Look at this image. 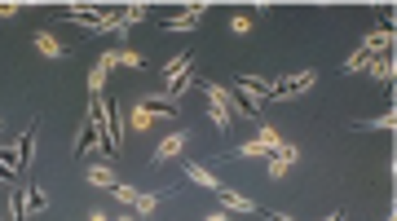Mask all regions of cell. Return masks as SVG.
Instances as JSON below:
<instances>
[{"mask_svg":"<svg viewBox=\"0 0 397 221\" xmlns=\"http://www.w3.org/2000/svg\"><path fill=\"white\" fill-rule=\"evenodd\" d=\"M318 85V71H301V76H287L282 85H274V98H301Z\"/></svg>","mask_w":397,"mask_h":221,"instance_id":"6da1fadb","label":"cell"},{"mask_svg":"<svg viewBox=\"0 0 397 221\" xmlns=\"http://www.w3.org/2000/svg\"><path fill=\"white\" fill-rule=\"evenodd\" d=\"M186 142H190V133L186 129H177V133H168L164 142H159V150H154V164H168V159H177L181 150H186Z\"/></svg>","mask_w":397,"mask_h":221,"instance_id":"7a4b0ae2","label":"cell"},{"mask_svg":"<svg viewBox=\"0 0 397 221\" xmlns=\"http://www.w3.org/2000/svg\"><path fill=\"white\" fill-rule=\"evenodd\" d=\"M296 159H301V150H296V146H282V150H278V155H274V159H269V169H265V173H269V182H278V177H287Z\"/></svg>","mask_w":397,"mask_h":221,"instance_id":"3957f363","label":"cell"},{"mask_svg":"<svg viewBox=\"0 0 397 221\" xmlns=\"http://www.w3.org/2000/svg\"><path fill=\"white\" fill-rule=\"evenodd\" d=\"M212 195L221 199V208H225V213H257V204H252L247 195H234L230 186H217V190H212Z\"/></svg>","mask_w":397,"mask_h":221,"instance_id":"277c9868","label":"cell"},{"mask_svg":"<svg viewBox=\"0 0 397 221\" xmlns=\"http://www.w3.org/2000/svg\"><path fill=\"white\" fill-rule=\"evenodd\" d=\"M278 150H282V146H278ZM278 150L269 146L265 137H257V142H243V146H234V150H230L225 159H261V155H278Z\"/></svg>","mask_w":397,"mask_h":221,"instance_id":"5b68a950","label":"cell"},{"mask_svg":"<svg viewBox=\"0 0 397 221\" xmlns=\"http://www.w3.org/2000/svg\"><path fill=\"white\" fill-rule=\"evenodd\" d=\"M198 18H203V5H190L186 13H177V18H168L164 27H168V31H194V27H198Z\"/></svg>","mask_w":397,"mask_h":221,"instance_id":"8992f818","label":"cell"},{"mask_svg":"<svg viewBox=\"0 0 397 221\" xmlns=\"http://www.w3.org/2000/svg\"><path fill=\"white\" fill-rule=\"evenodd\" d=\"M36 53H40V58H49V62L66 58V49H62V45H58V40H53L49 31H36Z\"/></svg>","mask_w":397,"mask_h":221,"instance_id":"52a82bcc","label":"cell"},{"mask_svg":"<svg viewBox=\"0 0 397 221\" xmlns=\"http://www.w3.org/2000/svg\"><path fill=\"white\" fill-rule=\"evenodd\" d=\"M84 177H89V186H97V190H110V186L120 182V177L110 173V164H93V169L84 173Z\"/></svg>","mask_w":397,"mask_h":221,"instance_id":"ba28073f","label":"cell"},{"mask_svg":"<svg viewBox=\"0 0 397 221\" xmlns=\"http://www.w3.org/2000/svg\"><path fill=\"white\" fill-rule=\"evenodd\" d=\"M80 150H102V129H97V115L89 110V124L80 133Z\"/></svg>","mask_w":397,"mask_h":221,"instance_id":"9c48e42d","label":"cell"},{"mask_svg":"<svg viewBox=\"0 0 397 221\" xmlns=\"http://www.w3.org/2000/svg\"><path fill=\"white\" fill-rule=\"evenodd\" d=\"M159 199H164V190H137L133 213H141V217H146V213H154V208H159Z\"/></svg>","mask_w":397,"mask_h":221,"instance_id":"30bf717a","label":"cell"},{"mask_svg":"<svg viewBox=\"0 0 397 221\" xmlns=\"http://www.w3.org/2000/svg\"><path fill=\"white\" fill-rule=\"evenodd\" d=\"M186 177H190L194 186H203V190H217V186H221L217 177H212V173L203 169V164H186Z\"/></svg>","mask_w":397,"mask_h":221,"instance_id":"8fae6325","label":"cell"},{"mask_svg":"<svg viewBox=\"0 0 397 221\" xmlns=\"http://www.w3.org/2000/svg\"><path fill=\"white\" fill-rule=\"evenodd\" d=\"M150 124H154V110L137 102V106H133V115H129V129H133V133H146Z\"/></svg>","mask_w":397,"mask_h":221,"instance_id":"7c38bea8","label":"cell"},{"mask_svg":"<svg viewBox=\"0 0 397 221\" xmlns=\"http://www.w3.org/2000/svg\"><path fill=\"white\" fill-rule=\"evenodd\" d=\"M22 204H27V208H31V213H45V208H49V199H45V190H36V186H27V195H22Z\"/></svg>","mask_w":397,"mask_h":221,"instance_id":"4fadbf2b","label":"cell"},{"mask_svg":"<svg viewBox=\"0 0 397 221\" xmlns=\"http://www.w3.org/2000/svg\"><path fill=\"white\" fill-rule=\"evenodd\" d=\"M393 124H397V115L389 110V115H375V120H366V124H358V129H389L393 133Z\"/></svg>","mask_w":397,"mask_h":221,"instance_id":"5bb4252c","label":"cell"},{"mask_svg":"<svg viewBox=\"0 0 397 221\" xmlns=\"http://www.w3.org/2000/svg\"><path fill=\"white\" fill-rule=\"evenodd\" d=\"M110 195H115L120 204H129V208H133V199H137V190H133V186H124V182H115V186H110Z\"/></svg>","mask_w":397,"mask_h":221,"instance_id":"9a60e30c","label":"cell"},{"mask_svg":"<svg viewBox=\"0 0 397 221\" xmlns=\"http://www.w3.org/2000/svg\"><path fill=\"white\" fill-rule=\"evenodd\" d=\"M230 31H234V36H247V31H252V18H247V13H234V18H230Z\"/></svg>","mask_w":397,"mask_h":221,"instance_id":"2e32d148","label":"cell"},{"mask_svg":"<svg viewBox=\"0 0 397 221\" xmlns=\"http://www.w3.org/2000/svg\"><path fill=\"white\" fill-rule=\"evenodd\" d=\"M115 58H120V66H146L141 53H133V49H115Z\"/></svg>","mask_w":397,"mask_h":221,"instance_id":"e0dca14e","label":"cell"},{"mask_svg":"<svg viewBox=\"0 0 397 221\" xmlns=\"http://www.w3.org/2000/svg\"><path fill=\"white\" fill-rule=\"evenodd\" d=\"M203 221H230V217H225V213H212V217H203Z\"/></svg>","mask_w":397,"mask_h":221,"instance_id":"ac0fdd59","label":"cell"},{"mask_svg":"<svg viewBox=\"0 0 397 221\" xmlns=\"http://www.w3.org/2000/svg\"><path fill=\"white\" fill-rule=\"evenodd\" d=\"M89 221H110V217L106 213H89Z\"/></svg>","mask_w":397,"mask_h":221,"instance_id":"d6986e66","label":"cell"},{"mask_svg":"<svg viewBox=\"0 0 397 221\" xmlns=\"http://www.w3.org/2000/svg\"><path fill=\"white\" fill-rule=\"evenodd\" d=\"M110 221H137V217H110Z\"/></svg>","mask_w":397,"mask_h":221,"instance_id":"ffe728a7","label":"cell"},{"mask_svg":"<svg viewBox=\"0 0 397 221\" xmlns=\"http://www.w3.org/2000/svg\"><path fill=\"white\" fill-rule=\"evenodd\" d=\"M389 221H393V213H389Z\"/></svg>","mask_w":397,"mask_h":221,"instance_id":"44dd1931","label":"cell"},{"mask_svg":"<svg viewBox=\"0 0 397 221\" xmlns=\"http://www.w3.org/2000/svg\"><path fill=\"white\" fill-rule=\"evenodd\" d=\"M0 129H5V124H0Z\"/></svg>","mask_w":397,"mask_h":221,"instance_id":"7402d4cb","label":"cell"}]
</instances>
